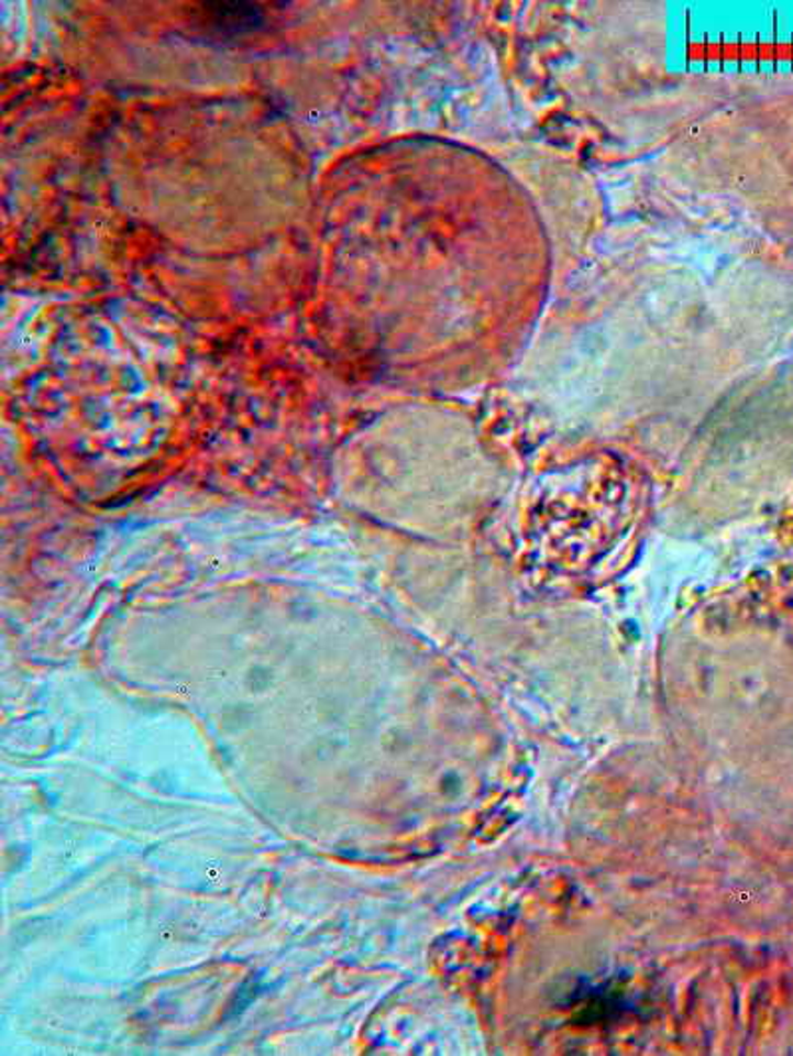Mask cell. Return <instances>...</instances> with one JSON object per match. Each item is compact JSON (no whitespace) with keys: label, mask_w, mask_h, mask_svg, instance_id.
I'll return each instance as SVG.
<instances>
[{"label":"cell","mask_w":793,"mask_h":1056,"mask_svg":"<svg viewBox=\"0 0 793 1056\" xmlns=\"http://www.w3.org/2000/svg\"><path fill=\"white\" fill-rule=\"evenodd\" d=\"M205 12L209 14V19L205 22H209L217 31L224 34L252 31L266 21V14L262 11L261 4H249V2L205 4Z\"/></svg>","instance_id":"obj_1"}]
</instances>
